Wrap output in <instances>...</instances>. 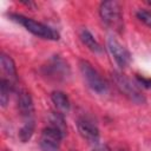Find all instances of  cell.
Listing matches in <instances>:
<instances>
[{
    "label": "cell",
    "instance_id": "18",
    "mask_svg": "<svg viewBox=\"0 0 151 151\" xmlns=\"http://www.w3.org/2000/svg\"><path fill=\"white\" fill-rule=\"evenodd\" d=\"M92 151H111V150H110V147H109L107 145L100 144V145H97Z\"/></svg>",
    "mask_w": 151,
    "mask_h": 151
},
{
    "label": "cell",
    "instance_id": "8",
    "mask_svg": "<svg viewBox=\"0 0 151 151\" xmlns=\"http://www.w3.org/2000/svg\"><path fill=\"white\" fill-rule=\"evenodd\" d=\"M77 127L79 131V134L88 143L97 144L99 140V130L97 125L87 119V118H79L77 120Z\"/></svg>",
    "mask_w": 151,
    "mask_h": 151
},
{
    "label": "cell",
    "instance_id": "17",
    "mask_svg": "<svg viewBox=\"0 0 151 151\" xmlns=\"http://www.w3.org/2000/svg\"><path fill=\"white\" fill-rule=\"evenodd\" d=\"M136 80H137V84L145 87V88H150L151 87V78H145L143 76H139V74H136Z\"/></svg>",
    "mask_w": 151,
    "mask_h": 151
},
{
    "label": "cell",
    "instance_id": "6",
    "mask_svg": "<svg viewBox=\"0 0 151 151\" xmlns=\"http://www.w3.org/2000/svg\"><path fill=\"white\" fill-rule=\"evenodd\" d=\"M64 134L55 127L47 125L42 131L39 140L41 151H59Z\"/></svg>",
    "mask_w": 151,
    "mask_h": 151
},
{
    "label": "cell",
    "instance_id": "19",
    "mask_svg": "<svg viewBox=\"0 0 151 151\" xmlns=\"http://www.w3.org/2000/svg\"><path fill=\"white\" fill-rule=\"evenodd\" d=\"M117 151H126V150H125V149H118Z\"/></svg>",
    "mask_w": 151,
    "mask_h": 151
},
{
    "label": "cell",
    "instance_id": "5",
    "mask_svg": "<svg viewBox=\"0 0 151 151\" xmlns=\"http://www.w3.org/2000/svg\"><path fill=\"white\" fill-rule=\"evenodd\" d=\"M79 68L81 72V76L84 80L86 81L87 86L93 91L99 94H104L107 91V84L106 81L100 77V74L93 68V66L86 61V60H80L79 61Z\"/></svg>",
    "mask_w": 151,
    "mask_h": 151
},
{
    "label": "cell",
    "instance_id": "14",
    "mask_svg": "<svg viewBox=\"0 0 151 151\" xmlns=\"http://www.w3.org/2000/svg\"><path fill=\"white\" fill-rule=\"evenodd\" d=\"M48 125H51V126L58 129V130L64 134V137L66 136L67 127H66V123H65V119H64L63 113H60V112H53V113L50 116Z\"/></svg>",
    "mask_w": 151,
    "mask_h": 151
},
{
    "label": "cell",
    "instance_id": "9",
    "mask_svg": "<svg viewBox=\"0 0 151 151\" xmlns=\"http://www.w3.org/2000/svg\"><path fill=\"white\" fill-rule=\"evenodd\" d=\"M18 110L20 114L26 119H32L33 112H34V105L31 94L26 90H20L18 93Z\"/></svg>",
    "mask_w": 151,
    "mask_h": 151
},
{
    "label": "cell",
    "instance_id": "3",
    "mask_svg": "<svg viewBox=\"0 0 151 151\" xmlns=\"http://www.w3.org/2000/svg\"><path fill=\"white\" fill-rule=\"evenodd\" d=\"M42 77L52 81H65L70 77V66L59 55H53L47 60L45 65L40 68Z\"/></svg>",
    "mask_w": 151,
    "mask_h": 151
},
{
    "label": "cell",
    "instance_id": "16",
    "mask_svg": "<svg viewBox=\"0 0 151 151\" xmlns=\"http://www.w3.org/2000/svg\"><path fill=\"white\" fill-rule=\"evenodd\" d=\"M137 18L143 22L145 24L147 27L151 28V12L150 11H146V9H138L137 13H136Z\"/></svg>",
    "mask_w": 151,
    "mask_h": 151
},
{
    "label": "cell",
    "instance_id": "12",
    "mask_svg": "<svg viewBox=\"0 0 151 151\" xmlns=\"http://www.w3.org/2000/svg\"><path fill=\"white\" fill-rule=\"evenodd\" d=\"M79 38L81 40V42L92 52L94 53H100L103 51L100 44L94 39V37L92 35V33L88 31V29H81L80 31V34H79Z\"/></svg>",
    "mask_w": 151,
    "mask_h": 151
},
{
    "label": "cell",
    "instance_id": "20",
    "mask_svg": "<svg viewBox=\"0 0 151 151\" xmlns=\"http://www.w3.org/2000/svg\"><path fill=\"white\" fill-rule=\"evenodd\" d=\"M149 4H150V5H151V1H149Z\"/></svg>",
    "mask_w": 151,
    "mask_h": 151
},
{
    "label": "cell",
    "instance_id": "15",
    "mask_svg": "<svg viewBox=\"0 0 151 151\" xmlns=\"http://www.w3.org/2000/svg\"><path fill=\"white\" fill-rule=\"evenodd\" d=\"M33 132H34V120L33 119L25 120V124L19 130V139L22 143H26L31 139V137L33 136Z\"/></svg>",
    "mask_w": 151,
    "mask_h": 151
},
{
    "label": "cell",
    "instance_id": "10",
    "mask_svg": "<svg viewBox=\"0 0 151 151\" xmlns=\"http://www.w3.org/2000/svg\"><path fill=\"white\" fill-rule=\"evenodd\" d=\"M51 99L60 113H66L70 111L71 104H70V99L66 93H64L61 91H53L51 94Z\"/></svg>",
    "mask_w": 151,
    "mask_h": 151
},
{
    "label": "cell",
    "instance_id": "1",
    "mask_svg": "<svg viewBox=\"0 0 151 151\" xmlns=\"http://www.w3.org/2000/svg\"><path fill=\"white\" fill-rule=\"evenodd\" d=\"M9 19L18 22L19 25L24 26L28 32H31L32 34L41 38V39H46V40H59L60 38V34L58 31H55L54 28L42 24V22H39V21H35L31 18H27L22 14H19V13H11L8 14Z\"/></svg>",
    "mask_w": 151,
    "mask_h": 151
},
{
    "label": "cell",
    "instance_id": "13",
    "mask_svg": "<svg viewBox=\"0 0 151 151\" xmlns=\"http://www.w3.org/2000/svg\"><path fill=\"white\" fill-rule=\"evenodd\" d=\"M13 84L9 79L7 78H1L0 80V103L1 106H6L8 100H9V94L13 90Z\"/></svg>",
    "mask_w": 151,
    "mask_h": 151
},
{
    "label": "cell",
    "instance_id": "2",
    "mask_svg": "<svg viewBox=\"0 0 151 151\" xmlns=\"http://www.w3.org/2000/svg\"><path fill=\"white\" fill-rule=\"evenodd\" d=\"M99 14L103 22L113 31L122 32L124 28V20L122 8L118 1L109 0L100 4Z\"/></svg>",
    "mask_w": 151,
    "mask_h": 151
},
{
    "label": "cell",
    "instance_id": "11",
    "mask_svg": "<svg viewBox=\"0 0 151 151\" xmlns=\"http://www.w3.org/2000/svg\"><path fill=\"white\" fill-rule=\"evenodd\" d=\"M0 64H1L2 71L6 73L8 79L12 83H14L17 80V67H15V64H14L13 59L9 55H7V54L1 53V55H0Z\"/></svg>",
    "mask_w": 151,
    "mask_h": 151
},
{
    "label": "cell",
    "instance_id": "4",
    "mask_svg": "<svg viewBox=\"0 0 151 151\" xmlns=\"http://www.w3.org/2000/svg\"><path fill=\"white\" fill-rule=\"evenodd\" d=\"M111 78L116 85V87L119 90L122 94H124L127 99L136 104H144L145 103V97L137 86L136 83H133L131 79H129L126 76H124L120 72H112Z\"/></svg>",
    "mask_w": 151,
    "mask_h": 151
},
{
    "label": "cell",
    "instance_id": "7",
    "mask_svg": "<svg viewBox=\"0 0 151 151\" xmlns=\"http://www.w3.org/2000/svg\"><path fill=\"white\" fill-rule=\"evenodd\" d=\"M107 48H109L110 53L112 54L114 61L117 63V65L120 68H125L130 64V61H131L130 52L118 40H116L114 38H110L107 40Z\"/></svg>",
    "mask_w": 151,
    "mask_h": 151
}]
</instances>
